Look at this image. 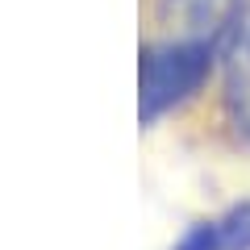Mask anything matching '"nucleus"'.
<instances>
[{"instance_id":"obj_1","label":"nucleus","mask_w":250,"mask_h":250,"mask_svg":"<svg viewBox=\"0 0 250 250\" xmlns=\"http://www.w3.org/2000/svg\"><path fill=\"white\" fill-rule=\"evenodd\" d=\"M221 46L196 42V38H171L159 34L142 46V67H138V113L142 125L159 121L167 108L184 104L213 71V59Z\"/></svg>"},{"instance_id":"obj_4","label":"nucleus","mask_w":250,"mask_h":250,"mask_svg":"<svg viewBox=\"0 0 250 250\" xmlns=\"http://www.w3.org/2000/svg\"><path fill=\"white\" fill-rule=\"evenodd\" d=\"M175 250H250V200L225 208L213 221H200Z\"/></svg>"},{"instance_id":"obj_3","label":"nucleus","mask_w":250,"mask_h":250,"mask_svg":"<svg viewBox=\"0 0 250 250\" xmlns=\"http://www.w3.org/2000/svg\"><path fill=\"white\" fill-rule=\"evenodd\" d=\"M225 108L238 134L250 138V9L238 17L225 54Z\"/></svg>"},{"instance_id":"obj_2","label":"nucleus","mask_w":250,"mask_h":250,"mask_svg":"<svg viewBox=\"0 0 250 250\" xmlns=\"http://www.w3.org/2000/svg\"><path fill=\"white\" fill-rule=\"evenodd\" d=\"M238 0H163L159 4V34L196 38L221 46L225 34L238 25Z\"/></svg>"}]
</instances>
